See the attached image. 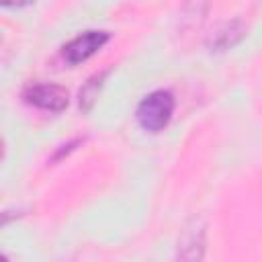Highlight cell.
I'll return each instance as SVG.
<instances>
[{
    "instance_id": "277c9868",
    "label": "cell",
    "mask_w": 262,
    "mask_h": 262,
    "mask_svg": "<svg viewBox=\"0 0 262 262\" xmlns=\"http://www.w3.org/2000/svg\"><path fill=\"white\" fill-rule=\"evenodd\" d=\"M246 37V25L239 20V18H233V20H225L221 23L207 39V47L215 53L219 51H227L231 49L233 45H237L242 39Z\"/></svg>"
},
{
    "instance_id": "7a4b0ae2",
    "label": "cell",
    "mask_w": 262,
    "mask_h": 262,
    "mask_svg": "<svg viewBox=\"0 0 262 262\" xmlns=\"http://www.w3.org/2000/svg\"><path fill=\"white\" fill-rule=\"evenodd\" d=\"M108 33L106 31H86L78 37H74L70 43H66L61 47V55L68 63L76 66V63H82L86 61L88 57H92L106 41H108Z\"/></svg>"
},
{
    "instance_id": "3957f363",
    "label": "cell",
    "mask_w": 262,
    "mask_h": 262,
    "mask_svg": "<svg viewBox=\"0 0 262 262\" xmlns=\"http://www.w3.org/2000/svg\"><path fill=\"white\" fill-rule=\"evenodd\" d=\"M23 98L33 106L51 113H59L68 106V90L57 84H31L25 88Z\"/></svg>"
},
{
    "instance_id": "5b68a950",
    "label": "cell",
    "mask_w": 262,
    "mask_h": 262,
    "mask_svg": "<svg viewBox=\"0 0 262 262\" xmlns=\"http://www.w3.org/2000/svg\"><path fill=\"white\" fill-rule=\"evenodd\" d=\"M205 252V225L201 221H192L184 227L180 244H178V258L182 260H201Z\"/></svg>"
},
{
    "instance_id": "ba28073f",
    "label": "cell",
    "mask_w": 262,
    "mask_h": 262,
    "mask_svg": "<svg viewBox=\"0 0 262 262\" xmlns=\"http://www.w3.org/2000/svg\"><path fill=\"white\" fill-rule=\"evenodd\" d=\"M33 0H2V4L4 6H27V4H31Z\"/></svg>"
},
{
    "instance_id": "52a82bcc",
    "label": "cell",
    "mask_w": 262,
    "mask_h": 262,
    "mask_svg": "<svg viewBox=\"0 0 262 262\" xmlns=\"http://www.w3.org/2000/svg\"><path fill=\"white\" fill-rule=\"evenodd\" d=\"M106 70L104 72H98V74H94V76H90L88 78V82L82 86V90H80V108L82 111H90L92 108V104L96 102V98H98V92H100V88H102V80L106 78Z\"/></svg>"
},
{
    "instance_id": "6da1fadb",
    "label": "cell",
    "mask_w": 262,
    "mask_h": 262,
    "mask_svg": "<svg viewBox=\"0 0 262 262\" xmlns=\"http://www.w3.org/2000/svg\"><path fill=\"white\" fill-rule=\"evenodd\" d=\"M174 104L176 102H174V96L170 90H154L139 102V106L135 111L137 123L141 125V129H145L149 133H158L170 123Z\"/></svg>"
},
{
    "instance_id": "8992f818",
    "label": "cell",
    "mask_w": 262,
    "mask_h": 262,
    "mask_svg": "<svg viewBox=\"0 0 262 262\" xmlns=\"http://www.w3.org/2000/svg\"><path fill=\"white\" fill-rule=\"evenodd\" d=\"M211 0H184L180 10V25L182 29H194L205 20Z\"/></svg>"
}]
</instances>
